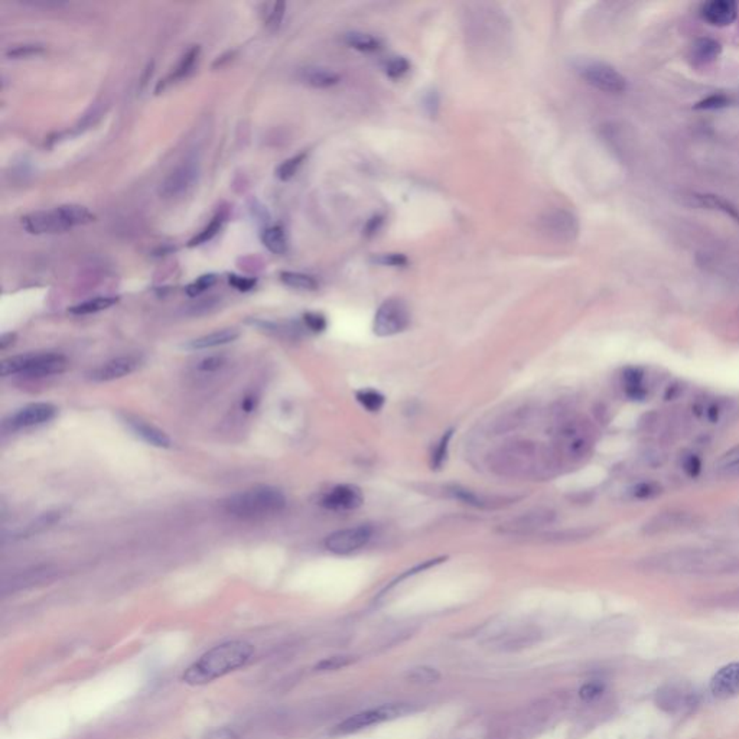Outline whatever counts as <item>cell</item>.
I'll list each match as a JSON object with an SVG mask.
<instances>
[{
	"label": "cell",
	"mask_w": 739,
	"mask_h": 739,
	"mask_svg": "<svg viewBox=\"0 0 739 739\" xmlns=\"http://www.w3.org/2000/svg\"><path fill=\"white\" fill-rule=\"evenodd\" d=\"M448 492H449V496L452 497V499L460 500V501H462V503H465L468 506H474V507H478V509H482V507L488 506L487 500H484L482 497L475 494V492L471 491V489L454 485V487L448 488Z\"/></svg>",
	"instance_id": "obj_35"
},
{
	"label": "cell",
	"mask_w": 739,
	"mask_h": 739,
	"mask_svg": "<svg viewBox=\"0 0 739 739\" xmlns=\"http://www.w3.org/2000/svg\"><path fill=\"white\" fill-rule=\"evenodd\" d=\"M725 477L728 478H739V465H736L735 468H732Z\"/></svg>",
	"instance_id": "obj_59"
},
{
	"label": "cell",
	"mask_w": 739,
	"mask_h": 739,
	"mask_svg": "<svg viewBox=\"0 0 739 739\" xmlns=\"http://www.w3.org/2000/svg\"><path fill=\"white\" fill-rule=\"evenodd\" d=\"M376 263L382 265V266H391V267H400V266H406L407 265V257L404 255H400V253H389V255H382L379 257L374 259Z\"/></svg>",
	"instance_id": "obj_50"
},
{
	"label": "cell",
	"mask_w": 739,
	"mask_h": 739,
	"mask_svg": "<svg viewBox=\"0 0 739 739\" xmlns=\"http://www.w3.org/2000/svg\"><path fill=\"white\" fill-rule=\"evenodd\" d=\"M16 340V335L15 334H5L2 335V338H0V348L2 350H6L9 345H12Z\"/></svg>",
	"instance_id": "obj_57"
},
{
	"label": "cell",
	"mask_w": 739,
	"mask_h": 739,
	"mask_svg": "<svg viewBox=\"0 0 739 739\" xmlns=\"http://www.w3.org/2000/svg\"><path fill=\"white\" fill-rule=\"evenodd\" d=\"M553 520L552 511H536V513H528L524 514L516 520H513L510 524L506 526V528L511 533H527L531 530L540 528L546 524H549Z\"/></svg>",
	"instance_id": "obj_25"
},
{
	"label": "cell",
	"mask_w": 739,
	"mask_h": 739,
	"mask_svg": "<svg viewBox=\"0 0 739 739\" xmlns=\"http://www.w3.org/2000/svg\"><path fill=\"white\" fill-rule=\"evenodd\" d=\"M204 739H238V735L234 729L228 726H221L210 730L204 736Z\"/></svg>",
	"instance_id": "obj_53"
},
{
	"label": "cell",
	"mask_w": 739,
	"mask_h": 739,
	"mask_svg": "<svg viewBox=\"0 0 739 739\" xmlns=\"http://www.w3.org/2000/svg\"><path fill=\"white\" fill-rule=\"evenodd\" d=\"M226 511L238 518H263L280 513L286 507V497L274 487L260 485L231 496Z\"/></svg>",
	"instance_id": "obj_2"
},
{
	"label": "cell",
	"mask_w": 739,
	"mask_h": 739,
	"mask_svg": "<svg viewBox=\"0 0 739 739\" xmlns=\"http://www.w3.org/2000/svg\"><path fill=\"white\" fill-rule=\"evenodd\" d=\"M304 323L312 333H322L326 328V319L321 313L308 312L304 315Z\"/></svg>",
	"instance_id": "obj_48"
},
{
	"label": "cell",
	"mask_w": 739,
	"mask_h": 739,
	"mask_svg": "<svg viewBox=\"0 0 739 739\" xmlns=\"http://www.w3.org/2000/svg\"><path fill=\"white\" fill-rule=\"evenodd\" d=\"M604 691V686L601 683H587L585 686L581 687L579 690V694L584 701H594L595 697H598L599 694H602Z\"/></svg>",
	"instance_id": "obj_52"
},
{
	"label": "cell",
	"mask_w": 739,
	"mask_h": 739,
	"mask_svg": "<svg viewBox=\"0 0 739 739\" xmlns=\"http://www.w3.org/2000/svg\"><path fill=\"white\" fill-rule=\"evenodd\" d=\"M57 415V407L51 403H32L11 416V419L6 422V426L12 430H21V429H29L39 425L48 423L52 421Z\"/></svg>",
	"instance_id": "obj_13"
},
{
	"label": "cell",
	"mask_w": 739,
	"mask_h": 739,
	"mask_svg": "<svg viewBox=\"0 0 739 739\" xmlns=\"http://www.w3.org/2000/svg\"><path fill=\"white\" fill-rule=\"evenodd\" d=\"M58 520H60V513H57V511L45 513L43 516H39L30 524L26 526V528L22 531V536H33V535H36V533H40V531L50 528Z\"/></svg>",
	"instance_id": "obj_37"
},
{
	"label": "cell",
	"mask_w": 739,
	"mask_h": 739,
	"mask_svg": "<svg viewBox=\"0 0 739 739\" xmlns=\"http://www.w3.org/2000/svg\"><path fill=\"white\" fill-rule=\"evenodd\" d=\"M372 536L373 530L368 526L344 528L328 536L325 539V548L335 555H350L364 548Z\"/></svg>",
	"instance_id": "obj_11"
},
{
	"label": "cell",
	"mask_w": 739,
	"mask_h": 739,
	"mask_svg": "<svg viewBox=\"0 0 739 739\" xmlns=\"http://www.w3.org/2000/svg\"><path fill=\"white\" fill-rule=\"evenodd\" d=\"M345 43L348 47L361 52H374L382 48L380 40L365 32H350L345 35Z\"/></svg>",
	"instance_id": "obj_28"
},
{
	"label": "cell",
	"mask_w": 739,
	"mask_h": 739,
	"mask_svg": "<svg viewBox=\"0 0 739 739\" xmlns=\"http://www.w3.org/2000/svg\"><path fill=\"white\" fill-rule=\"evenodd\" d=\"M44 51L45 50H44L43 45L28 44V45H19V47L11 48L6 52V57H9V58H29V57H35V55L43 54Z\"/></svg>",
	"instance_id": "obj_45"
},
{
	"label": "cell",
	"mask_w": 739,
	"mask_h": 739,
	"mask_svg": "<svg viewBox=\"0 0 739 739\" xmlns=\"http://www.w3.org/2000/svg\"><path fill=\"white\" fill-rule=\"evenodd\" d=\"M301 78L305 84L315 87V89H328L333 87L340 83L341 77L330 70L323 67H308L301 71Z\"/></svg>",
	"instance_id": "obj_24"
},
{
	"label": "cell",
	"mask_w": 739,
	"mask_h": 739,
	"mask_svg": "<svg viewBox=\"0 0 739 739\" xmlns=\"http://www.w3.org/2000/svg\"><path fill=\"white\" fill-rule=\"evenodd\" d=\"M382 223H383V218H382V217H379V216L373 217L372 220H370V221L367 223V226H365V234H367V235H372V234L377 233V230L380 228Z\"/></svg>",
	"instance_id": "obj_56"
},
{
	"label": "cell",
	"mask_w": 739,
	"mask_h": 739,
	"mask_svg": "<svg viewBox=\"0 0 739 739\" xmlns=\"http://www.w3.org/2000/svg\"><path fill=\"white\" fill-rule=\"evenodd\" d=\"M701 16L713 26H729L738 18V4L735 0H711L701 8Z\"/></svg>",
	"instance_id": "obj_19"
},
{
	"label": "cell",
	"mask_w": 739,
	"mask_h": 739,
	"mask_svg": "<svg viewBox=\"0 0 739 739\" xmlns=\"http://www.w3.org/2000/svg\"><path fill=\"white\" fill-rule=\"evenodd\" d=\"M352 662H354V657H351V655L328 657V659H323L322 662H319L315 666V670L316 672H334V670H340L343 667L350 666Z\"/></svg>",
	"instance_id": "obj_39"
},
{
	"label": "cell",
	"mask_w": 739,
	"mask_h": 739,
	"mask_svg": "<svg viewBox=\"0 0 739 739\" xmlns=\"http://www.w3.org/2000/svg\"><path fill=\"white\" fill-rule=\"evenodd\" d=\"M126 425L135 432L136 436L142 438L145 442H148L149 445L152 446H156V448H170L171 446V438L160 430L159 428L142 421V419H138V418H130L128 416L126 418Z\"/></svg>",
	"instance_id": "obj_20"
},
{
	"label": "cell",
	"mask_w": 739,
	"mask_h": 739,
	"mask_svg": "<svg viewBox=\"0 0 739 739\" xmlns=\"http://www.w3.org/2000/svg\"><path fill=\"white\" fill-rule=\"evenodd\" d=\"M662 567L672 570H689V572H709V570H726L733 569L739 565V557L732 553L709 549H686L662 553L651 560Z\"/></svg>",
	"instance_id": "obj_4"
},
{
	"label": "cell",
	"mask_w": 739,
	"mask_h": 739,
	"mask_svg": "<svg viewBox=\"0 0 739 739\" xmlns=\"http://www.w3.org/2000/svg\"><path fill=\"white\" fill-rule=\"evenodd\" d=\"M262 241L273 255H283L287 250V240L284 230L280 226L269 227L262 234Z\"/></svg>",
	"instance_id": "obj_29"
},
{
	"label": "cell",
	"mask_w": 739,
	"mask_h": 739,
	"mask_svg": "<svg viewBox=\"0 0 739 739\" xmlns=\"http://www.w3.org/2000/svg\"><path fill=\"white\" fill-rule=\"evenodd\" d=\"M255 652L245 641H228L201 655L182 674V682L189 686L211 683L248 663Z\"/></svg>",
	"instance_id": "obj_1"
},
{
	"label": "cell",
	"mask_w": 739,
	"mask_h": 739,
	"mask_svg": "<svg viewBox=\"0 0 739 739\" xmlns=\"http://www.w3.org/2000/svg\"><path fill=\"white\" fill-rule=\"evenodd\" d=\"M306 159V153H299V155H295L289 159H286L282 165L276 170V175L280 181H289L291 178L295 177V174L298 172V170L302 167L304 160Z\"/></svg>",
	"instance_id": "obj_36"
},
{
	"label": "cell",
	"mask_w": 739,
	"mask_h": 739,
	"mask_svg": "<svg viewBox=\"0 0 739 739\" xmlns=\"http://www.w3.org/2000/svg\"><path fill=\"white\" fill-rule=\"evenodd\" d=\"M284 2H276L272 5L270 11L267 12V18H266V26L272 30H276L279 26H280V22L283 19V15H284Z\"/></svg>",
	"instance_id": "obj_46"
},
{
	"label": "cell",
	"mask_w": 739,
	"mask_h": 739,
	"mask_svg": "<svg viewBox=\"0 0 739 739\" xmlns=\"http://www.w3.org/2000/svg\"><path fill=\"white\" fill-rule=\"evenodd\" d=\"M198 55H199V47H198V45L191 47V48H189V50L182 55V58L179 60V62H178L177 68L172 71V74H171L167 79H163L162 83L157 84L156 91L159 93L160 87H162V90H163V89H165L167 84L175 83V81H178V79L187 77V75L192 71V68H194V65H195V62H196V60H198Z\"/></svg>",
	"instance_id": "obj_27"
},
{
	"label": "cell",
	"mask_w": 739,
	"mask_h": 739,
	"mask_svg": "<svg viewBox=\"0 0 739 739\" xmlns=\"http://www.w3.org/2000/svg\"><path fill=\"white\" fill-rule=\"evenodd\" d=\"M410 325V312L407 305L401 299H387L384 301L376 312L373 331L379 337H393L404 330Z\"/></svg>",
	"instance_id": "obj_7"
},
{
	"label": "cell",
	"mask_w": 739,
	"mask_h": 739,
	"mask_svg": "<svg viewBox=\"0 0 739 739\" xmlns=\"http://www.w3.org/2000/svg\"><path fill=\"white\" fill-rule=\"evenodd\" d=\"M407 712H409V706H406L403 704L383 705L380 708L364 711V712H360V713L345 719L344 722H341L340 725L335 726L333 733L334 735H348V733H352V732H358V730L364 729V728L373 726V725H377V723H382V722H386V721L403 716Z\"/></svg>",
	"instance_id": "obj_8"
},
{
	"label": "cell",
	"mask_w": 739,
	"mask_h": 739,
	"mask_svg": "<svg viewBox=\"0 0 739 739\" xmlns=\"http://www.w3.org/2000/svg\"><path fill=\"white\" fill-rule=\"evenodd\" d=\"M693 521H694V518L689 513L665 511V513H660V514L654 516L652 518H650L644 524L643 531L645 533V535L654 536V535H660V533L689 527L690 524H693Z\"/></svg>",
	"instance_id": "obj_17"
},
{
	"label": "cell",
	"mask_w": 739,
	"mask_h": 739,
	"mask_svg": "<svg viewBox=\"0 0 739 739\" xmlns=\"http://www.w3.org/2000/svg\"><path fill=\"white\" fill-rule=\"evenodd\" d=\"M406 679L410 683H415V684H432V683L439 682L440 673L433 667L419 666V667L409 670L406 674Z\"/></svg>",
	"instance_id": "obj_33"
},
{
	"label": "cell",
	"mask_w": 739,
	"mask_h": 739,
	"mask_svg": "<svg viewBox=\"0 0 739 739\" xmlns=\"http://www.w3.org/2000/svg\"><path fill=\"white\" fill-rule=\"evenodd\" d=\"M228 283L234 287V289H237L240 292H249L256 286L257 280L255 277H243V276H237V274H230Z\"/></svg>",
	"instance_id": "obj_49"
},
{
	"label": "cell",
	"mask_w": 739,
	"mask_h": 739,
	"mask_svg": "<svg viewBox=\"0 0 739 739\" xmlns=\"http://www.w3.org/2000/svg\"><path fill=\"white\" fill-rule=\"evenodd\" d=\"M722 54V45L716 39L699 38L690 48V58L696 65H706L716 61Z\"/></svg>",
	"instance_id": "obj_23"
},
{
	"label": "cell",
	"mask_w": 739,
	"mask_h": 739,
	"mask_svg": "<svg viewBox=\"0 0 739 739\" xmlns=\"http://www.w3.org/2000/svg\"><path fill=\"white\" fill-rule=\"evenodd\" d=\"M257 404H259V399H257V396H255V394H248V396H245V397L243 399V401H241V409L244 410V412L250 413V412H253V410H256Z\"/></svg>",
	"instance_id": "obj_55"
},
{
	"label": "cell",
	"mask_w": 739,
	"mask_h": 739,
	"mask_svg": "<svg viewBox=\"0 0 739 739\" xmlns=\"http://www.w3.org/2000/svg\"><path fill=\"white\" fill-rule=\"evenodd\" d=\"M233 55H234V52H228V54H226V55H223V57H221V58H220V57H218V60H217V61H216V62H214V65H213V67H214V68H216V67H218V65H220V67H221V65H223V64H224V62H226V61H230V60H231V58H230V57H233Z\"/></svg>",
	"instance_id": "obj_58"
},
{
	"label": "cell",
	"mask_w": 739,
	"mask_h": 739,
	"mask_svg": "<svg viewBox=\"0 0 739 739\" xmlns=\"http://www.w3.org/2000/svg\"><path fill=\"white\" fill-rule=\"evenodd\" d=\"M704 415L706 416V419L711 422V423H716L721 418V407L719 404L716 403H711L705 410H704Z\"/></svg>",
	"instance_id": "obj_54"
},
{
	"label": "cell",
	"mask_w": 739,
	"mask_h": 739,
	"mask_svg": "<svg viewBox=\"0 0 739 739\" xmlns=\"http://www.w3.org/2000/svg\"><path fill=\"white\" fill-rule=\"evenodd\" d=\"M357 401L368 412H379L384 406V396L377 390H360L355 394Z\"/></svg>",
	"instance_id": "obj_34"
},
{
	"label": "cell",
	"mask_w": 739,
	"mask_h": 739,
	"mask_svg": "<svg viewBox=\"0 0 739 739\" xmlns=\"http://www.w3.org/2000/svg\"><path fill=\"white\" fill-rule=\"evenodd\" d=\"M280 280L298 291H316L318 282L315 277L299 272H280Z\"/></svg>",
	"instance_id": "obj_30"
},
{
	"label": "cell",
	"mask_w": 739,
	"mask_h": 739,
	"mask_svg": "<svg viewBox=\"0 0 739 739\" xmlns=\"http://www.w3.org/2000/svg\"><path fill=\"white\" fill-rule=\"evenodd\" d=\"M423 109L429 114V117H436L439 111V96L435 90L428 91L423 96Z\"/></svg>",
	"instance_id": "obj_51"
},
{
	"label": "cell",
	"mask_w": 739,
	"mask_h": 739,
	"mask_svg": "<svg viewBox=\"0 0 739 739\" xmlns=\"http://www.w3.org/2000/svg\"><path fill=\"white\" fill-rule=\"evenodd\" d=\"M711 691L718 699H730L739 694V663L719 669L711 679Z\"/></svg>",
	"instance_id": "obj_18"
},
{
	"label": "cell",
	"mask_w": 739,
	"mask_h": 739,
	"mask_svg": "<svg viewBox=\"0 0 739 739\" xmlns=\"http://www.w3.org/2000/svg\"><path fill=\"white\" fill-rule=\"evenodd\" d=\"M216 283H217V274H213V273L202 274L196 280H194L191 284L187 286V294L191 298L198 296V295L204 294L205 291H209L210 287H213Z\"/></svg>",
	"instance_id": "obj_40"
},
{
	"label": "cell",
	"mask_w": 739,
	"mask_h": 739,
	"mask_svg": "<svg viewBox=\"0 0 739 739\" xmlns=\"http://www.w3.org/2000/svg\"><path fill=\"white\" fill-rule=\"evenodd\" d=\"M199 167L195 160H187L175 168L160 184V195L163 198H178L187 194L196 182Z\"/></svg>",
	"instance_id": "obj_12"
},
{
	"label": "cell",
	"mask_w": 739,
	"mask_h": 739,
	"mask_svg": "<svg viewBox=\"0 0 739 739\" xmlns=\"http://www.w3.org/2000/svg\"><path fill=\"white\" fill-rule=\"evenodd\" d=\"M226 364V358L221 357V355H210V357H205L204 360H201L198 362V370L199 372H204V373H214V372H218L220 368H223Z\"/></svg>",
	"instance_id": "obj_47"
},
{
	"label": "cell",
	"mask_w": 739,
	"mask_h": 739,
	"mask_svg": "<svg viewBox=\"0 0 739 739\" xmlns=\"http://www.w3.org/2000/svg\"><path fill=\"white\" fill-rule=\"evenodd\" d=\"M680 467L684 471V474L690 478H697L702 472V461L693 452L684 454L680 460Z\"/></svg>",
	"instance_id": "obj_43"
},
{
	"label": "cell",
	"mask_w": 739,
	"mask_h": 739,
	"mask_svg": "<svg viewBox=\"0 0 739 739\" xmlns=\"http://www.w3.org/2000/svg\"><path fill=\"white\" fill-rule=\"evenodd\" d=\"M96 221V216L83 205L67 204L48 211H36L21 218L22 227L30 234L64 233L77 226Z\"/></svg>",
	"instance_id": "obj_3"
},
{
	"label": "cell",
	"mask_w": 739,
	"mask_h": 739,
	"mask_svg": "<svg viewBox=\"0 0 739 739\" xmlns=\"http://www.w3.org/2000/svg\"><path fill=\"white\" fill-rule=\"evenodd\" d=\"M624 394L630 400L641 401L647 397L645 387V373L640 367H627L621 376Z\"/></svg>",
	"instance_id": "obj_22"
},
{
	"label": "cell",
	"mask_w": 739,
	"mask_h": 739,
	"mask_svg": "<svg viewBox=\"0 0 739 739\" xmlns=\"http://www.w3.org/2000/svg\"><path fill=\"white\" fill-rule=\"evenodd\" d=\"M730 104V99L725 94H711L701 101H697L693 109L694 110H721Z\"/></svg>",
	"instance_id": "obj_42"
},
{
	"label": "cell",
	"mask_w": 739,
	"mask_h": 739,
	"mask_svg": "<svg viewBox=\"0 0 739 739\" xmlns=\"http://www.w3.org/2000/svg\"><path fill=\"white\" fill-rule=\"evenodd\" d=\"M450 438H452V430L446 432V433L440 438V440L438 442V445H436V448H435V450H433V454H432V468H435V469H440V468L443 467V464H445V461H446V458H448V450H449V440H450Z\"/></svg>",
	"instance_id": "obj_41"
},
{
	"label": "cell",
	"mask_w": 739,
	"mask_h": 739,
	"mask_svg": "<svg viewBox=\"0 0 739 739\" xmlns=\"http://www.w3.org/2000/svg\"><path fill=\"white\" fill-rule=\"evenodd\" d=\"M689 198L691 199L693 205H697V207L721 211L725 216H728L732 220H735L736 223H739V209L736 207V205H733L730 201H728V199H725V198H722L719 195L694 192Z\"/></svg>",
	"instance_id": "obj_21"
},
{
	"label": "cell",
	"mask_w": 739,
	"mask_h": 739,
	"mask_svg": "<svg viewBox=\"0 0 739 739\" xmlns=\"http://www.w3.org/2000/svg\"><path fill=\"white\" fill-rule=\"evenodd\" d=\"M68 361L64 355L57 352L25 354L11 357L0 364V374L4 377L22 374L26 377H48L64 373Z\"/></svg>",
	"instance_id": "obj_5"
},
{
	"label": "cell",
	"mask_w": 739,
	"mask_h": 739,
	"mask_svg": "<svg viewBox=\"0 0 739 739\" xmlns=\"http://www.w3.org/2000/svg\"><path fill=\"white\" fill-rule=\"evenodd\" d=\"M238 337H240V333L237 330H234V328H226V330H220V331L207 334V335L191 341L189 348H192V350L214 348V347L230 344V343L235 341Z\"/></svg>",
	"instance_id": "obj_26"
},
{
	"label": "cell",
	"mask_w": 739,
	"mask_h": 739,
	"mask_svg": "<svg viewBox=\"0 0 739 739\" xmlns=\"http://www.w3.org/2000/svg\"><path fill=\"white\" fill-rule=\"evenodd\" d=\"M226 221V214L224 213H218L211 221L210 224L205 227L198 235H195L192 240H189L188 245L189 248H195V245H199V244H204V243H209L210 240H213L218 231L221 230L223 224Z\"/></svg>",
	"instance_id": "obj_32"
},
{
	"label": "cell",
	"mask_w": 739,
	"mask_h": 739,
	"mask_svg": "<svg viewBox=\"0 0 739 739\" xmlns=\"http://www.w3.org/2000/svg\"><path fill=\"white\" fill-rule=\"evenodd\" d=\"M410 70V62L404 57H393L386 64V72L390 78H401Z\"/></svg>",
	"instance_id": "obj_44"
},
{
	"label": "cell",
	"mask_w": 739,
	"mask_h": 739,
	"mask_svg": "<svg viewBox=\"0 0 739 739\" xmlns=\"http://www.w3.org/2000/svg\"><path fill=\"white\" fill-rule=\"evenodd\" d=\"M592 446V438L585 423L572 421L559 432L560 454L570 460H581L588 455Z\"/></svg>",
	"instance_id": "obj_10"
},
{
	"label": "cell",
	"mask_w": 739,
	"mask_h": 739,
	"mask_svg": "<svg viewBox=\"0 0 739 739\" xmlns=\"http://www.w3.org/2000/svg\"><path fill=\"white\" fill-rule=\"evenodd\" d=\"M542 230L556 241H572L578 235L579 224L573 214L556 210L542 218Z\"/></svg>",
	"instance_id": "obj_15"
},
{
	"label": "cell",
	"mask_w": 739,
	"mask_h": 739,
	"mask_svg": "<svg viewBox=\"0 0 739 739\" xmlns=\"http://www.w3.org/2000/svg\"><path fill=\"white\" fill-rule=\"evenodd\" d=\"M578 72L592 87L611 93L621 94L627 90V78L612 65L602 61H582L578 64Z\"/></svg>",
	"instance_id": "obj_6"
},
{
	"label": "cell",
	"mask_w": 739,
	"mask_h": 739,
	"mask_svg": "<svg viewBox=\"0 0 739 739\" xmlns=\"http://www.w3.org/2000/svg\"><path fill=\"white\" fill-rule=\"evenodd\" d=\"M364 503L362 491L357 485L341 484L328 491L322 497L321 504L331 511H352Z\"/></svg>",
	"instance_id": "obj_14"
},
{
	"label": "cell",
	"mask_w": 739,
	"mask_h": 739,
	"mask_svg": "<svg viewBox=\"0 0 739 739\" xmlns=\"http://www.w3.org/2000/svg\"><path fill=\"white\" fill-rule=\"evenodd\" d=\"M662 492V487L660 484H657L654 481H641V482H637L633 488H631V496L633 499L638 500V501H645V500H651L654 497H657Z\"/></svg>",
	"instance_id": "obj_38"
},
{
	"label": "cell",
	"mask_w": 739,
	"mask_h": 739,
	"mask_svg": "<svg viewBox=\"0 0 739 739\" xmlns=\"http://www.w3.org/2000/svg\"><path fill=\"white\" fill-rule=\"evenodd\" d=\"M116 302H117V298H107V296H103V298H94V299L86 301V302H83V304H78V305L71 306V308H70V312H71L72 315H90V313H96V312H100V311L109 309V308L113 306Z\"/></svg>",
	"instance_id": "obj_31"
},
{
	"label": "cell",
	"mask_w": 739,
	"mask_h": 739,
	"mask_svg": "<svg viewBox=\"0 0 739 739\" xmlns=\"http://www.w3.org/2000/svg\"><path fill=\"white\" fill-rule=\"evenodd\" d=\"M545 455H539L535 446L530 445H514L503 450L500 460L501 472H510L511 475H528L538 474L543 468L538 465L539 460H543Z\"/></svg>",
	"instance_id": "obj_9"
},
{
	"label": "cell",
	"mask_w": 739,
	"mask_h": 739,
	"mask_svg": "<svg viewBox=\"0 0 739 739\" xmlns=\"http://www.w3.org/2000/svg\"><path fill=\"white\" fill-rule=\"evenodd\" d=\"M140 365V360L138 357H117L110 361H106L104 364L94 368L93 372L89 374L90 380L93 382H111L121 377H126L132 374L135 370Z\"/></svg>",
	"instance_id": "obj_16"
}]
</instances>
